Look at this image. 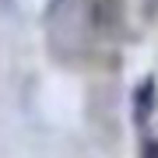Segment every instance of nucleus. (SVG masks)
Instances as JSON below:
<instances>
[{
	"instance_id": "f257e3e1",
	"label": "nucleus",
	"mask_w": 158,
	"mask_h": 158,
	"mask_svg": "<svg viewBox=\"0 0 158 158\" xmlns=\"http://www.w3.org/2000/svg\"><path fill=\"white\" fill-rule=\"evenodd\" d=\"M155 106H158V81L148 74V77H141V85L134 88V123L148 127V119L155 116Z\"/></svg>"
},
{
	"instance_id": "f03ea898",
	"label": "nucleus",
	"mask_w": 158,
	"mask_h": 158,
	"mask_svg": "<svg viewBox=\"0 0 158 158\" xmlns=\"http://www.w3.org/2000/svg\"><path fill=\"white\" fill-rule=\"evenodd\" d=\"M113 7H116V0H102V4H95L98 14H91V18H95L98 25H113L116 21V11H113Z\"/></svg>"
},
{
	"instance_id": "7ed1b4c3",
	"label": "nucleus",
	"mask_w": 158,
	"mask_h": 158,
	"mask_svg": "<svg viewBox=\"0 0 158 158\" xmlns=\"http://www.w3.org/2000/svg\"><path fill=\"white\" fill-rule=\"evenodd\" d=\"M141 158H158V141H144V148H141Z\"/></svg>"
}]
</instances>
